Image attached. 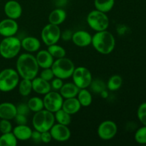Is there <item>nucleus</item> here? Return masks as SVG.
<instances>
[{
  "label": "nucleus",
  "mask_w": 146,
  "mask_h": 146,
  "mask_svg": "<svg viewBox=\"0 0 146 146\" xmlns=\"http://www.w3.org/2000/svg\"><path fill=\"white\" fill-rule=\"evenodd\" d=\"M16 70L21 78L32 80L38 74V66L35 56L31 53H24L18 56Z\"/></svg>",
  "instance_id": "nucleus-1"
},
{
  "label": "nucleus",
  "mask_w": 146,
  "mask_h": 146,
  "mask_svg": "<svg viewBox=\"0 0 146 146\" xmlns=\"http://www.w3.org/2000/svg\"><path fill=\"white\" fill-rule=\"evenodd\" d=\"M91 44L98 53L103 55H108L115 48V39L112 33L107 30L96 31L92 36Z\"/></svg>",
  "instance_id": "nucleus-2"
},
{
  "label": "nucleus",
  "mask_w": 146,
  "mask_h": 146,
  "mask_svg": "<svg viewBox=\"0 0 146 146\" xmlns=\"http://www.w3.org/2000/svg\"><path fill=\"white\" fill-rule=\"evenodd\" d=\"M21 49V40L15 36L4 37L0 42V55L5 59L15 58Z\"/></svg>",
  "instance_id": "nucleus-3"
},
{
  "label": "nucleus",
  "mask_w": 146,
  "mask_h": 146,
  "mask_svg": "<svg viewBox=\"0 0 146 146\" xmlns=\"http://www.w3.org/2000/svg\"><path fill=\"white\" fill-rule=\"evenodd\" d=\"M55 122L54 113L50 112L44 108L34 113L32 118L33 128L41 133L49 131Z\"/></svg>",
  "instance_id": "nucleus-4"
},
{
  "label": "nucleus",
  "mask_w": 146,
  "mask_h": 146,
  "mask_svg": "<svg viewBox=\"0 0 146 146\" xmlns=\"http://www.w3.org/2000/svg\"><path fill=\"white\" fill-rule=\"evenodd\" d=\"M51 68L55 77L65 80L72 76L76 67L74 62L65 56L54 60Z\"/></svg>",
  "instance_id": "nucleus-5"
},
{
  "label": "nucleus",
  "mask_w": 146,
  "mask_h": 146,
  "mask_svg": "<svg viewBox=\"0 0 146 146\" xmlns=\"http://www.w3.org/2000/svg\"><path fill=\"white\" fill-rule=\"evenodd\" d=\"M20 76L17 70L5 68L0 71V91L10 92L18 86Z\"/></svg>",
  "instance_id": "nucleus-6"
},
{
  "label": "nucleus",
  "mask_w": 146,
  "mask_h": 146,
  "mask_svg": "<svg viewBox=\"0 0 146 146\" xmlns=\"http://www.w3.org/2000/svg\"><path fill=\"white\" fill-rule=\"evenodd\" d=\"M86 21L90 28L95 31L107 30L109 27V19L106 13L95 9L90 11L86 17Z\"/></svg>",
  "instance_id": "nucleus-7"
},
{
  "label": "nucleus",
  "mask_w": 146,
  "mask_h": 146,
  "mask_svg": "<svg viewBox=\"0 0 146 146\" xmlns=\"http://www.w3.org/2000/svg\"><path fill=\"white\" fill-rule=\"evenodd\" d=\"M61 31L58 25L48 23L42 29L41 38L43 42L47 46L58 43L61 38Z\"/></svg>",
  "instance_id": "nucleus-8"
},
{
  "label": "nucleus",
  "mask_w": 146,
  "mask_h": 146,
  "mask_svg": "<svg viewBox=\"0 0 146 146\" xmlns=\"http://www.w3.org/2000/svg\"><path fill=\"white\" fill-rule=\"evenodd\" d=\"M73 82L80 88H87L90 86L93 80L91 72L84 66L75 68L72 75Z\"/></svg>",
  "instance_id": "nucleus-9"
},
{
  "label": "nucleus",
  "mask_w": 146,
  "mask_h": 146,
  "mask_svg": "<svg viewBox=\"0 0 146 146\" xmlns=\"http://www.w3.org/2000/svg\"><path fill=\"white\" fill-rule=\"evenodd\" d=\"M43 101L44 109L54 113L62 108L64 98L61 96L60 93L56 91H50L44 95Z\"/></svg>",
  "instance_id": "nucleus-10"
},
{
  "label": "nucleus",
  "mask_w": 146,
  "mask_h": 146,
  "mask_svg": "<svg viewBox=\"0 0 146 146\" xmlns=\"http://www.w3.org/2000/svg\"><path fill=\"white\" fill-rule=\"evenodd\" d=\"M118 132V126L114 121L107 120L101 122L97 129L98 137L104 141H109L115 136Z\"/></svg>",
  "instance_id": "nucleus-11"
},
{
  "label": "nucleus",
  "mask_w": 146,
  "mask_h": 146,
  "mask_svg": "<svg viewBox=\"0 0 146 146\" xmlns=\"http://www.w3.org/2000/svg\"><path fill=\"white\" fill-rule=\"evenodd\" d=\"M52 139L55 140L57 142H66L71 138V133L68 125H62L56 123L53 125L49 130Z\"/></svg>",
  "instance_id": "nucleus-12"
},
{
  "label": "nucleus",
  "mask_w": 146,
  "mask_h": 146,
  "mask_svg": "<svg viewBox=\"0 0 146 146\" xmlns=\"http://www.w3.org/2000/svg\"><path fill=\"white\" fill-rule=\"evenodd\" d=\"M18 30L19 25L16 20L7 18L0 21V35L2 36H15Z\"/></svg>",
  "instance_id": "nucleus-13"
},
{
  "label": "nucleus",
  "mask_w": 146,
  "mask_h": 146,
  "mask_svg": "<svg viewBox=\"0 0 146 146\" xmlns=\"http://www.w3.org/2000/svg\"><path fill=\"white\" fill-rule=\"evenodd\" d=\"M4 11L7 18L17 20L21 17L22 7L15 0H9L4 4Z\"/></svg>",
  "instance_id": "nucleus-14"
},
{
  "label": "nucleus",
  "mask_w": 146,
  "mask_h": 146,
  "mask_svg": "<svg viewBox=\"0 0 146 146\" xmlns=\"http://www.w3.org/2000/svg\"><path fill=\"white\" fill-rule=\"evenodd\" d=\"M73 43L78 47H86L91 44L92 36L89 32L84 30H78L73 33Z\"/></svg>",
  "instance_id": "nucleus-15"
},
{
  "label": "nucleus",
  "mask_w": 146,
  "mask_h": 146,
  "mask_svg": "<svg viewBox=\"0 0 146 146\" xmlns=\"http://www.w3.org/2000/svg\"><path fill=\"white\" fill-rule=\"evenodd\" d=\"M39 68H51L54 61V58L48 50H38L35 56Z\"/></svg>",
  "instance_id": "nucleus-16"
},
{
  "label": "nucleus",
  "mask_w": 146,
  "mask_h": 146,
  "mask_svg": "<svg viewBox=\"0 0 146 146\" xmlns=\"http://www.w3.org/2000/svg\"><path fill=\"white\" fill-rule=\"evenodd\" d=\"M17 114V106L10 102L0 104V119L13 120Z\"/></svg>",
  "instance_id": "nucleus-17"
},
{
  "label": "nucleus",
  "mask_w": 146,
  "mask_h": 146,
  "mask_svg": "<svg viewBox=\"0 0 146 146\" xmlns=\"http://www.w3.org/2000/svg\"><path fill=\"white\" fill-rule=\"evenodd\" d=\"M32 83V89L36 94L40 95H45L47 93L51 91V84L49 81L43 79L41 77H35L31 80Z\"/></svg>",
  "instance_id": "nucleus-18"
},
{
  "label": "nucleus",
  "mask_w": 146,
  "mask_h": 146,
  "mask_svg": "<svg viewBox=\"0 0 146 146\" xmlns=\"http://www.w3.org/2000/svg\"><path fill=\"white\" fill-rule=\"evenodd\" d=\"M21 48L27 53L36 52L41 48V42L34 36H26L21 40Z\"/></svg>",
  "instance_id": "nucleus-19"
},
{
  "label": "nucleus",
  "mask_w": 146,
  "mask_h": 146,
  "mask_svg": "<svg viewBox=\"0 0 146 146\" xmlns=\"http://www.w3.org/2000/svg\"><path fill=\"white\" fill-rule=\"evenodd\" d=\"M33 130L27 124L17 125L13 128L12 133L18 141H26L31 139Z\"/></svg>",
  "instance_id": "nucleus-20"
},
{
  "label": "nucleus",
  "mask_w": 146,
  "mask_h": 146,
  "mask_svg": "<svg viewBox=\"0 0 146 146\" xmlns=\"http://www.w3.org/2000/svg\"><path fill=\"white\" fill-rule=\"evenodd\" d=\"M81 107L82 106L78 101V98L74 97V98H66L65 100H64L61 108L70 115H74L81 110Z\"/></svg>",
  "instance_id": "nucleus-21"
},
{
  "label": "nucleus",
  "mask_w": 146,
  "mask_h": 146,
  "mask_svg": "<svg viewBox=\"0 0 146 146\" xmlns=\"http://www.w3.org/2000/svg\"><path fill=\"white\" fill-rule=\"evenodd\" d=\"M80 88L74 82H68L63 84L59 90V93L64 98H70L76 97Z\"/></svg>",
  "instance_id": "nucleus-22"
},
{
  "label": "nucleus",
  "mask_w": 146,
  "mask_h": 146,
  "mask_svg": "<svg viewBox=\"0 0 146 146\" xmlns=\"http://www.w3.org/2000/svg\"><path fill=\"white\" fill-rule=\"evenodd\" d=\"M66 17L67 14L65 10L61 8H56L53 10L48 15V23L59 26L65 21Z\"/></svg>",
  "instance_id": "nucleus-23"
},
{
  "label": "nucleus",
  "mask_w": 146,
  "mask_h": 146,
  "mask_svg": "<svg viewBox=\"0 0 146 146\" xmlns=\"http://www.w3.org/2000/svg\"><path fill=\"white\" fill-rule=\"evenodd\" d=\"M76 98L81 104V106L88 107L92 104L93 97L91 92L87 88H82L80 89Z\"/></svg>",
  "instance_id": "nucleus-24"
},
{
  "label": "nucleus",
  "mask_w": 146,
  "mask_h": 146,
  "mask_svg": "<svg viewBox=\"0 0 146 146\" xmlns=\"http://www.w3.org/2000/svg\"><path fill=\"white\" fill-rule=\"evenodd\" d=\"M115 5V0H94L96 9L104 13H108L113 9Z\"/></svg>",
  "instance_id": "nucleus-25"
},
{
  "label": "nucleus",
  "mask_w": 146,
  "mask_h": 146,
  "mask_svg": "<svg viewBox=\"0 0 146 146\" xmlns=\"http://www.w3.org/2000/svg\"><path fill=\"white\" fill-rule=\"evenodd\" d=\"M18 90L19 94L21 96L26 97L29 96L31 91H33L31 80L21 78V81H19V82Z\"/></svg>",
  "instance_id": "nucleus-26"
},
{
  "label": "nucleus",
  "mask_w": 146,
  "mask_h": 146,
  "mask_svg": "<svg viewBox=\"0 0 146 146\" xmlns=\"http://www.w3.org/2000/svg\"><path fill=\"white\" fill-rule=\"evenodd\" d=\"M18 140L11 132L1 133L0 136V146H17Z\"/></svg>",
  "instance_id": "nucleus-27"
},
{
  "label": "nucleus",
  "mask_w": 146,
  "mask_h": 146,
  "mask_svg": "<svg viewBox=\"0 0 146 146\" xmlns=\"http://www.w3.org/2000/svg\"><path fill=\"white\" fill-rule=\"evenodd\" d=\"M27 105L29 108L30 111H32L34 113L38 112L44 108L43 99L38 96H34L29 98L27 102Z\"/></svg>",
  "instance_id": "nucleus-28"
},
{
  "label": "nucleus",
  "mask_w": 146,
  "mask_h": 146,
  "mask_svg": "<svg viewBox=\"0 0 146 146\" xmlns=\"http://www.w3.org/2000/svg\"><path fill=\"white\" fill-rule=\"evenodd\" d=\"M55 121L62 125H69L71 123V115L64 111L62 108L54 113Z\"/></svg>",
  "instance_id": "nucleus-29"
},
{
  "label": "nucleus",
  "mask_w": 146,
  "mask_h": 146,
  "mask_svg": "<svg viewBox=\"0 0 146 146\" xmlns=\"http://www.w3.org/2000/svg\"><path fill=\"white\" fill-rule=\"evenodd\" d=\"M123 84V78L119 75H113L110 77L107 82L106 87L109 91H116L121 87Z\"/></svg>",
  "instance_id": "nucleus-30"
},
{
  "label": "nucleus",
  "mask_w": 146,
  "mask_h": 146,
  "mask_svg": "<svg viewBox=\"0 0 146 146\" xmlns=\"http://www.w3.org/2000/svg\"><path fill=\"white\" fill-rule=\"evenodd\" d=\"M48 52L51 54L54 58H60L66 56V50L64 47L58 45V44H52V45L48 46L47 48Z\"/></svg>",
  "instance_id": "nucleus-31"
},
{
  "label": "nucleus",
  "mask_w": 146,
  "mask_h": 146,
  "mask_svg": "<svg viewBox=\"0 0 146 146\" xmlns=\"http://www.w3.org/2000/svg\"><path fill=\"white\" fill-rule=\"evenodd\" d=\"M89 87H91V89L93 92L95 93V94H99L101 91H103L104 90L106 89L107 88L106 84L103 80L99 79V78L92 80L91 84Z\"/></svg>",
  "instance_id": "nucleus-32"
},
{
  "label": "nucleus",
  "mask_w": 146,
  "mask_h": 146,
  "mask_svg": "<svg viewBox=\"0 0 146 146\" xmlns=\"http://www.w3.org/2000/svg\"><path fill=\"white\" fill-rule=\"evenodd\" d=\"M135 140L139 144H146V125L137 130L135 133Z\"/></svg>",
  "instance_id": "nucleus-33"
},
{
  "label": "nucleus",
  "mask_w": 146,
  "mask_h": 146,
  "mask_svg": "<svg viewBox=\"0 0 146 146\" xmlns=\"http://www.w3.org/2000/svg\"><path fill=\"white\" fill-rule=\"evenodd\" d=\"M12 124L9 120L1 119L0 121V132L1 133H6L12 131Z\"/></svg>",
  "instance_id": "nucleus-34"
},
{
  "label": "nucleus",
  "mask_w": 146,
  "mask_h": 146,
  "mask_svg": "<svg viewBox=\"0 0 146 146\" xmlns=\"http://www.w3.org/2000/svg\"><path fill=\"white\" fill-rule=\"evenodd\" d=\"M137 115L141 123L146 125V103H143L140 105V106L138 107Z\"/></svg>",
  "instance_id": "nucleus-35"
},
{
  "label": "nucleus",
  "mask_w": 146,
  "mask_h": 146,
  "mask_svg": "<svg viewBox=\"0 0 146 146\" xmlns=\"http://www.w3.org/2000/svg\"><path fill=\"white\" fill-rule=\"evenodd\" d=\"M41 78H42L43 79L46 80L47 81H51L53 78L55 77L54 76V72H53L51 68H43V70L41 71V72L40 73V76Z\"/></svg>",
  "instance_id": "nucleus-36"
},
{
  "label": "nucleus",
  "mask_w": 146,
  "mask_h": 146,
  "mask_svg": "<svg viewBox=\"0 0 146 146\" xmlns=\"http://www.w3.org/2000/svg\"><path fill=\"white\" fill-rule=\"evenodd\" d=\"M51 81V82L50 83V84H51V88L52 91H59L64 84L63 80L59 78H57V77H54Z\"/></svg>",
  "instance_id": "nucleus-37"
},
{
  "label": "nucleus",
  "mask_w": 146,
  "mask_h": 146,
  "mask_svg": "<svg viewBox=\"0 0 146 146\" xmlns=\"http://www.w3.org/2000/svg\"><path fill=\"white\" fill-rule=\"evenodd\" d=\"M17 113L25 115H29L30 113L29 108L27 104H24V103H21V104H18L17 106Z\"/></svg>",
  "instance_id": "nucleus-38"
},
{
  "label": "nucleus",
  "mask_w": 146,
  "mask_h": 146,
  "mask_svg": "<svg viewBox=\"0 0 146 146\" xmlns=\"http://www.w3.org/2000/svg\"><path fill=\"white\" fill-rule=\"evenodd\" d=\"M14 119L17 125H24V124H27V121H28V120H27V115L19 113H17V115H16L15 118H14Z\"/></svg>",
  "instance_id": "nucleus-39"
},
{
  "label": "nucleus",
  "mask_w": 146,
  "mask_h": 146,
  "mask_svg": "<svg viewBox=\"0 0 146 146\" xmlns=\"http://www.w3.org/2000/svg\"><path fill=\"white\" fill-rule=\"evenodd\" d=\"M51 140H52V137H51L49 131L41 133V142L47 144L49 143Z\"/></svg>",
  "instance_id": "nucleus-40"
},
{
  "label": "nucleus",
  "mask_w": 146,
  "mask_h": 146,
  "mask_svg": "<svg viewBox=\"0 0 146 146\" xmlns=\"http://www.w3.org/2000/svg\"><path fill=\"white\" fill-rule=\"evenodd\" d=\"M73 36V31L70 29H66L61 34V38L64 41H70Z\"/></svg>",
  "instance_id": "nucleus-41"
},
{
  "label": "nucleus",
  "mask_w": 146,
  "mask_h": 146,
  "mask_svg": "<svg viewBox=\"0 0 146 146\" xmlns=\"http://www.w3.org/2000/svg\"><path fill=\"white\" fill-rule=\"evenodd\" d=\"M31 139H32L35 142H41V132L36 130L33 131Z\"/></svg>",
  "instance_id": "nucleus-42"
},
{
  "label": "nucleus",
  "mask_w": 146,
  "mask_h": 146,
  "mask_svg": "<svg viewBox=\"0 0 146 146\" xmlns=\"http://www.w3.org/2000/svg\"><path fill=\"white\" fill-rule=\"evenodd\" d=\"M99 94H100V96H101V98H108V91H107L106 89H105V90H104L103 91H101Z\"/></svg>",
  "instance_id": "nucleus-43"
},
{
  "label": "nucleus",
  "mask_w": 146,
  "mask_h": 146,
  "mask_svg": "<svg viewBox=\"0 0 146 146\" xmlns=\"http://www.w3.org/2000/svg\"><path fill=\"white\" fill-rule=\"evenodd\" d=\"M57 6L58 7H63L66 3V0H56Z\"/></svg>",
  "instance_id": "nucleus-44"
},
{
  "label": "nucleus",
  "mask_w": 146,
  "mask_h": 146,
  "mask_svg": "<svg viewBox=\"0 0 146 146\" xmlns=\"http://www.w3.org/2000/svg\"><path fill=\"white\" fill-rule=\"evenodd\" d=\"M0 92H1V91H0Z\"/></svg>",
  "instance_id": "nucleus-45"
}]
</instances>
